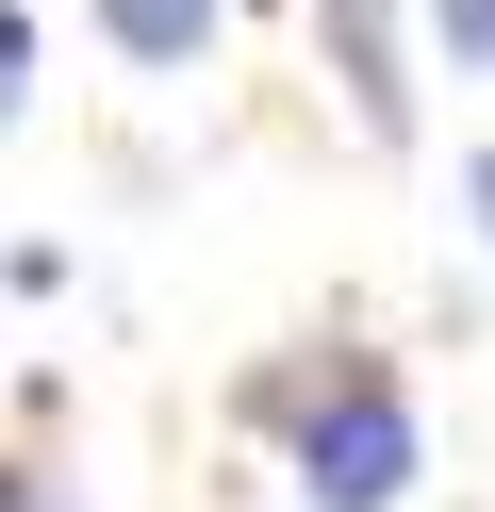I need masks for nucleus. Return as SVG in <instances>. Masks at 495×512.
<instances>
[{
	"label": "nucleus",
	"mask_w": 495,
	"mask_h": 512,
	"mask_svg": "<svg viewBox=\"0 0 495 512\" xmlns=\"http://www.w3.org/2000/svg\"><path fill=\"white\" fill-rule=\"evenodd\" d=\"M99 34H116L132 67H198V34H215V0H99Z\"/></svg>",
	"instance_id": "obj_3"
},
{
	"label": "nucleus",
	"mask_w": 495,
	"mask_h": 512,
	"mask_svg": "<svg viewBox=\"0 0 495 512\" xmlns=\"http://www.w3.org/2000/svg\"><path fill=\"white\" fill-rule=\"evenodd\" d=\"M314 496L330 512H396V496H413V397H396L380 364H347L314 397Z\"/></svg>",
	"instance_id": "obj_1"
},
{
	"label": "nucleus",
	"mask_w": 495,
	"mask_h": 512,
	"mask_svg": "<svg viewBox=\"0 0 495 512\" xmlns=\"http://www.w3.org/2000/svg\"><path fill=\"white\" fill-rule=\"evenodd\" d=\"M429 17H446V50H462V67H495V0H429Z\"/></svg>",
	"instance_id": "obj_4"
},
{
	"label": "nucleus",
	"mask_w": 495,
	"mask_h": 512,
	"mask_svg": "<svg viewBox=\"0 0 495 512\" xmlns=\"http://www.w3.org/2000/svg\"><path fill=\"white\" fill-rule=\"evenodd\" d=\"M330 50H347V100H363V133H396V116H413V83H396L380 0H330Z\"/></svg>",
	"instance_id": "obj_2"
},
{
	"label": "nucleus",
	"mask_w": 495,
	"mask_h": 512,
	"mask_svg": "<svg viewBox=\"0 0 495 512\" xmlns=\"http://www.w3.org/2000/svg\"><path fill=\"white\" fill-rule=\"evenodd\" d=\"M17 512H50V479H17Z\"/></svg>",
	"instance_id": "obj_6"
},
{
	"label": "nucleus",
	"mask_w": 495,
	"mask_h": 512,
	"mask_svg": "<svg viewBox=\"0 0 495 512\" xmlns=\"http://www.w3.org/2000/svg\"><path fill=\"white\" fill-rule=\"evenodd\" d=\"M462 199H479V232H495V149H479V166H462Z\"/></svg>",
	"instance_id": "obj_5"
}]
</instances>
